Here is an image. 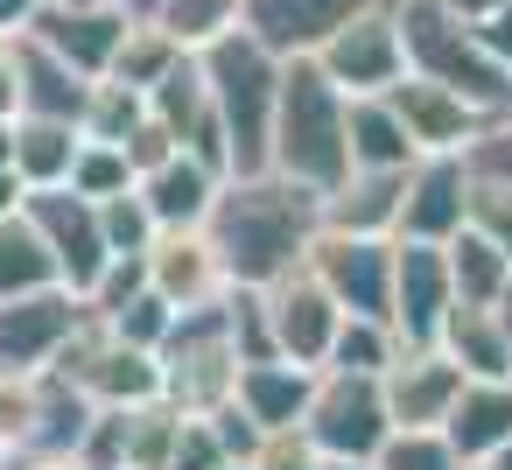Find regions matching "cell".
<instances>
[{
  "mask_svg": "<svg viewBox=\"0 0 512 470\" xmlns=\"http://www.w3.org/2000/svg\"><path fill=\"white\" fill-rule=\"evenodd\" d=\"M260 316H267V337H274V358H295V365H323L330 337H337V295L316 281V267H288L260 288Z\"/></svg>",
  "mask_w": 512,
  "mask_h": 470,
  "instance_id": "7c38bea8",
  "label": "cell"
},
{
  "mask_svg": "<svg viewBox=\"0 0 512 470\" xmlns=\"http://www.w3.org/2000/svg\"><path fill=\"white\" fill-rule=\"evenodd\" d=\"M218 463H232V449L218 442V428H211V414H183V428H176V456H169V470H218Z\"/></svg>",
  "mask_w": 512,
  "mask_h": 470,
  "instance_id": "60d3db41",
  "label": "cell"
},
{
  "mask_svg": "<svg viewBox=\"0 0 512 470\" xmlns=\"http://www.w3.org/2000/svg\"><path fill=\"white\" fill-rule=\"evenodd\" d=\"M358 8H379V0H246V36H260L274 57H309Z\"/></svg>",
  "mask_w": 512,
  "mask_h": 470,
  "instance_id": "ffe728a7",
  "label": "cell"
},
{
  "mask_svg": "<svg viewBox=\"0 0 512 470\" xmlns=\"http://www.w3.org/2000/svg\"><path fill=\"white\" fill-rule=\"evenodd\" d=\"M57 281V260L50 246L36 239V225L15 211V218H0V302L8 295H29V288H50Z\"/></svg>",
  "mask_w": 512,
  "mask_h": 470,
  "instance_id": "4dcf8cb0",
  "label": "cell"
},
{
  "mask_svg": "<svg viewBox=\"0 0 512 470\" xmlns=\"http://www.w3.org/2000/svg\"><path fill=\"white\" fill-rule=\"evenodd\" d=\"M57 372H64L92 407H134V400H155V393H162V358L141 351V344H127V337H113L92 309H85L78 330L64 337Z\"/></svg>",
  "mask_w": 512,
  "mask_h": 470,
  "instance_id": "8992f818",
  "label": "cell"
},
{
  "mask_svg": "<svg viewBox=\"0 0 512 470\" xmlns=\"http://www.w3.org/2000/svg\"><path fill=\"white\" fill-rule=\"evenodd\" d=\"M442 253H449V288H456V302H505L512 260H505L491 239H477V232L463 225L456 239H442Z\"/></svg>",
  "mask_w": 512,
  "mask_h": 470,
  "instance_id": "f546056e",
  "label": "cell"
},
{
  "mask_svg": "<svg viewBox=\"0 0 512 470\" xmlns=\"http://www.w3.org/2000/svg\"><path fill=\"white\" fill-rule=\"evenodd\" d=\"M36 8H43V0H0V43H15V36L29 29Z\"/></svg>",
  "mask_w": 512,
  "mask_h": 470,
  "instance_id": "7dc6e473",
  "label": "cell"
},
{
  "mask_svg": "<svg viewBox=\"0 0 512 470\" xmlns=\"http://www.w3.org/2000/svg\"><path fill=\"white\" fill-rule=\"evenodd\" d=\"M22 113V99H15V50L0 43V120H15Z\"/></svg>",
  "mask_w": 512,
  "mask_h": 470,
  "instance_id": "c3c4849f",
  "label": "cell"
},
{
  "mask_svg": "<svg viewBox=\"0 0 512 470\" xmlns=\"http://www.w3.org/2000/svg\"><path fill=\"white\" fill-rule=\"evenodd\" d=\"M400 190H407V169H344V183L316 197V218H323L330 232L393 239V225H400Z\"/></svg>",
  "mask_w": 512,
  "mask_h": 470,
  "instance_id": "7402d4cb",
  "label": "cell"
},
{
  "mask_svg": "<svg viewBox=\"0 0 512 470\" xmlns=\"http://www.w3.org/2000/svg\"><path fill=\"white\" fill-rule=\"evenodd\" d=\"M463 225L477 239H491L505 260H512V183L505 176H477L470 169V197H463Z\"/></svg>",
  "mask_w": 512,
  "mask_h": 470,
  "instance_id": "d590c367",
  "label": "cell"
},
{
  "mask_svg": "<svg viewBox=\"0 0 512 470\" xmlns=\"http://www.w3.org/2000/svg\"><path fill=\"white\" fill-rule=\"evenodd\" d=\"M477 36H484V50H491V57L512 71V0H498V8L477 22Z\"/></svg>",
  "mask_w": 512,
  "mask_h": 470,
  "instance_id": "f6af8a7d",
  "label": "cell"
},
{
  "mask_svg": "<svg viewBox=\"0 0 512 470\" xmlns=\"http://www.w3.org/2000/svg\"><path fill=\"white\" fill-rule=\"evenodd\" d=\"M113 337H127V344H141V351H162V337H169V323H176V309L155 295V288H141V295H127L113 316H99Z\"/></svg>",
  "mask_w": 512,
  "mask_h": 470,
  "instance_id": "ab89813d",
  "label": "cell"
},
{
  "mask_svg": "<svg viewBox=\"0 0 512 470\" xmlns=\"http://www.w3.org/2000/svg\"><path fill=\"white\" fill-rule=\"evenodd\" d=\"M323 78L344 92V99H365V92H386L407 78V50H400V15H393V0H379V8H358L344 29H330L316 50Z\"/></svg>",
  "mask_w": 512,
  "mask_h": 470,
  "instance_id": "ba28073f",
  "label": "cell"
},
{
  "mask_svg": "<svg viewBox=\"0 0 512 470\" xmlns=\"http://www.w3.org/2000/svg\"><path fill=\"white\" fill-rule=\"evenodd\" d=\"M78 316H85V295L64 288V281L8 295V302H0V379H22V372L57 365V351L78 330Z\"/></svg>",
  "mask_w": 512,
  "mask_h": 470,
  "instance_id": "8fae6325",
  "label": "cell"
},
{
  "mask_svg": "<svg viewBox=\"0 0 512 470\" xmlns=\"http://www.w3.org/2000/svg\"><path fill=\"white\" fill-rule=\"evenodd\" d=\"M148 113L176 134V148L190 141V127L211 113V85H204V57H197V50H183V57L148 85Z\"/></svg>",
  "mask_w": 512,
  "mask_h": 470,
  "instance_id": "f1b7e54d",
  "label": "cell"
},
{
  "mask_svg": "<svg viewBox=\"0 0 512 470\" xmlns=\"http://www.w3.org/2000/svg\"><path fill=\"white\" fill-rule=\"evenodd\" d=\"M197 57H204V85H211V113H218L225 148H232V176H260L267 169V134H274L281 57L260 36H246V22Z\"/></svg>",
  "mask_w": 512,
  "mask_h": 470,
  "instance_id": "277c9868",
  "label": "cell"
},
{
  "mask_svg": "<svg viewBox=\"0 0 512 470\" xmlns=\"http://www.w3.org/2000/svg\"><path fill=\"white\" fill-rule=\"evenodd\" d=\"M386 99H393V113H400V127H407V141H414V155H463L470 141H477V127H484V113L470 106V99H456V92H442V85H428V78H400V85H386Z\"/></svg>",
  "mask_w": 512,
  "mask_h": 470,
  "instance_id": "ac0fdd59",
  "label": "cell"
},
{
  "mask_svg": "<svg viewBox=\"0 0 512 470\" xmlns=\"http://www.w3.org/2000/svg\"><path fill=\"white\" fill-rule=\"evenodd\" d=\"M400 15V50H407V71L470 99L484 120L512 106V71L484 50L477 22H463L456 8H442V0H393Z\"/></svg>",
  "mask_w": 512,
  "mask_h": 470,
  "instance_id": "3957f363",
  "label": "cell"
},
{
  "mask_svg": "<svg viewBox=\"0 0 512 470\" xmlns=\"http://www.w3.org/2000/svg\"><path fill=\"white\" fill-rule=\"evenodd\" d=\"M463 162H470L477 176H505V183H512V106L477 127V141L463 148Z\"/></svg>",
  "mask_w": 512,
  "mask_h": 470,
  "instance_id": "b9f144b4",
  "label": "cell"
},
{
  "mask_svg": "<svg viewBox=\"0 0 512 470\" xmlns=\"http://www.w3.org/2000/svg\"><path fill=\"white\" fill-rule=\"evenodd\" d=\"M120 155H127V169H134V176H148L155 162H169V155H176V134H169V127L148 113V120H141L127 141H120Z\"/></svg>",
  "mask_w": 512,
  "mask_h": 470,
  "instance_id": "ee69618b",
  "label": "cell"
},
{
  "mask_svg": "<svg viewBox=\"0 0 512 470\" xmlns=\"http://www.w3.org/2000/svg\"><path fill=\"white\" fill-rule=\"evenodd\" d=\"M0 470H92V463H85L78 449H64V456H8Z\"/></svg>",
  "mask_w": 512,
  "mask_h": 470,
  "instance_id": "bcb514c9",
  "label": "cell"
},
{
  "mask_svg": "<svg viewBox=\"0 0 512 470\" xmlns=\"http://www.w3.org/2000/svg\"><path fill=\"white\" fill-rule=\"evenodd\" d=\"M463 197H470V162L463 155H414L393 239H435V246L456 239L463 232Z\"/></svg>",
  "mask_w": 512,
  "mask_h": 470,
  "instance_id": "2e32d148",
  "label": "cell"
},
{
  "mask_svg": "<svg viewBox=\"0 0 512 470\" xmlns=\"http://www.w3.org/2000/svg\"><path fill=\"white\" fill-rule=\"evenodd\" d=\"M344 113L351 99L323 78L316 57H281V92H274V134H267V169L302 183V190H337L351 169V141H344Z\"/></svg>",
  "mask_w": 512,
  "mask_h": 470,
  "instance_id": "7a4b0ae2",
  "label": "cell"
},
{
  "mask_svg": "<svg viewBox=\"0 0 512 470\" xmlns=\"http://www.w3.org/2000/svg\"><path fill=\"white\" fill-rule=\"evenodd\" d=\"M449 253L435 239H393V337L400 344H435L449 316Z\"/></svg>",
  "mask_w": 512,
  "mask_h": 470,
  "instance_id": "5bb4252c",
  "label": "cell"
},
{
  "mask_svg": "<svg viewBox=\"0 0 512 470\" xmlns=\"http://www.w3.org/2000/svg\"><path fill=\"white\" fill-rule=\"evenodd\" d=\"M148 288H155L169 309H204V302H225V295H232V281H225L218 246L204 239V225L155 232V246H148Z\"/></svg>",
  "mask_w": 512,
  "mask_h": 470,
  "instance_id": "e0dca14e",
  "label": "cell"
},
{
  "mask_svg": "<svg viewBox=\"0 0 512 470\" xmlns=\"http://www.w3.org/2000/svg\"><path fill=\"white\" fill-rule=\"evenodd\" d=\"M442 8H456V15H463V22H484V15H491V8H498V0H442Z\"/></svg>",
  "mask_w": 512,
  "mask_h": 470,
  "instance_id": "f907efd6",
  "label": "cell"
},
{
  "mask_svg": "<svg viewBox=\"0 0 512 470\" xmlns=\"http://www.w3.org/2000/svg\"><path fill=\"white\" fill-rule=\"evenodd\" d=\"M71 190L78 197H120V190H134V169H127V155L113 148V141H78V162H71Z\"/></svg>",
  "mask_w": 512,
  "mask_h": 470,
  "instance_id": "74e56055",
  "label": "cell"
},
{
  "mask_svg": "<svg viewBox=\"0 0 512 470\" xmlns=\"http://www.w3.org/2000/svg\"><path fill=\"white\" fill-rule=\"evenodd\" d=\"M113 8H120L127 22H155V8H162V0H113Z\"/></svg>",
  "mask_w": 512,
  "mask_h": 470,
  "instance_id": "816d5d0a",
  "label": "cell"
},
{
  "mask_svg": "<svg viewBox=\"0 0 512 470\" xmlns=\"http://www.w3.org/2000/svg\"><path fill=\"white\" fill-rule=\"evenodd\" d=\"M302 260L316 267V281L337 295L344 316H386L393 323V239L316 225V239H309Z\"/></svg>",
  "mask_w": 512,
  "mask_h": 470,
  "instance_id": "9c48e42d",
  "label": "cell"
},
{
  "mask_svg": "<svg viewBox=\"0 0 512 470\" xmlns=\"http://www.w3.org/2000/svg\"><path fill=\"white\" fill-rule=\"evenodd\" d=\"M218 169H204L190 148H176L169 162H155L148 176H134V190H141V204H148V218L162 225V232H183V225H204L211 218V204H218Z\"/></svg>",
  "mask_w": 512,
  "mask_h": 470,
  "instance_id": "44dd1931",
  "label": "cell"
},
{
  "mask_svg": "<svg viewBox=\"0 0 512 470\" xmlns=\"http://www.w3.org/2000/svg\"><path fill=\"white\" fill-rule=\"evenodd\" d=\"M15 211H22V176L0 169V218H15Z\"/></svg>",
  "mask_w": 512,
  "mask_h": 470,
  "instance_id": "681fc988",
  "label": "cell"
},
{
  "mask_svg": "<svg viewBox=\"0 0 512 470\" xmlns=\"http://www.w3.org/2000/svg\"><path fill=\"white\" fill-rule=\"evenodd\" d=\"M78 120H50V113H15V176L22 190H50V183H71V162H78Z\"/></svg>",
  "mask_w": 512,
  "mask_h": 470,
  "instance_id": "484cf974",
  "label": "cell"
},
{
  "mask_svg": "<svg viewBox=\"0 0 512 470\" xmlns=\"http://www.w3.org/2000/svg\"><path fill=\"white\" fill-rule=\"evenodd\" d=\"M316 470H379V463H372V456H323Z\"/></svg>",
  "mask_w": 512,
  "mask_h": 470,
  "instance_id": "f5cc1de1",
  "label": "cell"
},
{
  "mask_svg": "<svg viewBox=\"0 0 512 470\" xmlns=\"http://www.w3.org/2000/svg\"><path fill=\"white\" fill-rule=\"evenodd\" d=\"M239 22H246V0H162L155 8V29H169L183 50H211Z\"/></svg>",
  "mask_w": 512,
  "mask_h": 470,
  "instance_id": "836d02e7",
  "label": "cell"
},
{
  "mask_svg": "<svg viewBox=\"0 0 512 470\" xmlns=\"http://www.w3.org/2000/svg\"><path fill=\"white\" fill-rule=\"evenodd\" d=\"M393 358H400V337L386 316H337V337L323 351V365L337 372H386Z\"/></svg>",
  "mask_w": 512,
  "mask_h": 470,
  "instance_id": "d6a6232c",
  "label": "cell"
},
{
  "mask_svg": "<svg viewBox=\"0 0 512 470\" xmlns=\"http://www.w3.org/2000/svg\"><path fill=\"white\" fill-rule=\"evenodd\" d=\"M435 351L463 365V379H512V323L505 302H449Z\"/></svg>",
  "mask_w": 512,
  "mask_h": 470,
  "instance_id": "d6986e66",
  "label": "cell"
},
{
  "mask_svg": "<svg viewBox=\"0 0 512 470\" xmlns=\"http://www.w3.org/2000/svg\"><path fill=\"white\" fill-rule=\"evenodd\" d=\"M29 36L43 50H57L78 78H106V64H113V50L127 36V15L113 0H43L29 15Z\"/></svg>",
  "mask_w": 512,
  "mask_h": 470,
  "instance_id": "4fadbf2b",
  "label": "cell"
},
{
  "mask_svg": "<svg viewBox=\"0 0 512 470\" xmlns=\"http://www.w3.org/2000/svg\"><path fill=\"white\" fill-rule=\"evenodd\" d=\"M22 218L36 225V239L50 246L57 260V281L64 288H92L99 267H106V232H99V204L78 197L71 183H50V190H22Z\"/></svg>",
  "mask_w": 512,
  "mask_h": 470,
  "instance_id": "30bf717a",
  "label": "cell"
},
{
  "mask_svg": "<svg viewBox=\"0 0 512 470\" xmlns=\"http://www.w3.org/2000/svg\"><path fill=\"white\" fill-rule=\"evenodd\" d=\"M302 435L316 442V456H372L393 435L379 372L316 365V386H309V407H302Z\"/></svg>",
  "mask_w": 512,
  "mask_h": 470,
  "instance_id": "52a82bcc",
  "label": "cell"
},
{
  "mask_svg": "<svg viewBox=\"0 0 512 470\" xmlns=\"http://www.w3.org/2000/svg\"><path fill=\"white\" fill-rule=\"evenodd\" d=\"M442 442L463 463H491L512 442V379H463V393L442 421Z\"/></svg>",
  "mask_w": 512,
  "mask_h": 470,
  "instance_id": "cb8c5ba5",
  "label": "cell"
},
{
  "mask_svg": "<svg viewBox=\"0 0 512 470\" xmlns=\"http://www.w3.org/2000/svg\"><path fill=\"white\" fill-rule=\"evenodd\" d=\"M379 470H463V456L442 442V428H393L379 449H372Z\"/></svg>",
  "mask_w": 512,
  "mask_h": 470,
  "instance_id": "8d00e7d4",
  "label": "cell"
},
{
  "mask_svg": "<svg viewBox=\"0 0 512 470\" xmlns=\"http://www.w3.org/2000/svg\"><path fill=\"white\" fill-rule=\"evenodd\" d=\"M162 393L183 407V414H211L218 400H232V379H239V344H232V316L225 302H204V309H176L169 337H162Z\"/></svg>",
  "mask_w": 512,
  "mask_h": 470,
  "instance_id": "5b68a950",
  "label": "cell"
},
{
  "mask_svg": "<svg viewBox=\"0 0 512 470\" xmlns=\"http://www.w3.org/2000/svg\"><path fill=\"white\" fill-rule=\"evenodd\" d=\"M484 470H512V442H505V449H498V456H491Z\"/></svg>",
  "mask_w": 512,
  "mask_h": 470,
  "instance_id": "11a10c76",
  "label": "cell"
},
{
  "mask_svg": "<svg viewBox=\"0 0 512 470\" xmlns=\"http://www.w3.org/2000/svg\"><path fill=\"white\" fill-rule=\"evenodd\" d=\"M379 393L393 428H442L463 393V365H449L435 344H400V358L379 372Z\"/></svg>",
  "mask_w": 512,
  "mask_h": 470,
  "instance_id": "9a60e30c",
  "label": "cell"
},
{
  "mask_svg": "<svg viewBox=\"0 0 512 470\" xmlns=\"http://www.w3.org/2000/svg\"><path fill=\"white\" fill-rule=\"evenodd\" d=\"M253 470H316L323 456H316V442L302 435V428H274V435H260V449L246 456Z\"/></svg>",
  "mask_w": 512,
  "mask_h": 470,
  "instance_id": "7bdbcfd3",
  "label": "cell"
},
{
  "mask_svg": "<svg viewBox=\"0 0 512 470\" xmlns=\"http://www.w3.org/2000/svg\"><path fill=\"white\" fill-rule=\"evenodd\" d=\"M176 57H183V43H176L169 29H155V22H127V36H120V50H113V64H106V78L134 85V92L148 99V85H155Z\"/></svg>",
  "mask_w": 512,
  "mask_h": 470,
  "instance_id": "1f68e13d",
  "label": "cell"
},
{
  "mask_svg": "<svg viewBox=\"0 0 512 470\" xmlns=\"http://www.w3.org/2000/svg\"><path fill=\"white\" fill-rule=\"evenodd\" d=\"M344 141H351V169H407L414 162V141H407V127H400V113H393L386 92L351 99Z\"/></svg>",
  "mask_w": 512,
  "mask_h": 470,
  "instance_id": "4316f807",
  "label": "cell"
},
{
  "mask_svg": "<svg viewBox=\"0 0 512 470\" xmlns=\"http://www.w3.org/2000/svg\"><path fill=\"white\" fill-rule=\"evenodd\" d=\"M113 421H120V470H169L176 428H183V407L169 393L134 400V407H113Z\"/></svg>",
  "mask_w": 512,
  "mask_h": 470,
  "instance_id": "83f0119b",
  "label": "cell"
},
{
  "mask_svg": "<svg viewBox=\"0 0 512 470\" xmlns=\"http://www.w3.org/2000/svg\"><path fill=\"white\" fill-rule=\"evenodd\" d=\"M309 386H316V365H295V358H253V365H239L232 400H239V414H246L260 435H274V428H302Z\"/></svg>",
  "mask_w": 512,
  "mask_h": 470,
  "instance_id": "603a6c76",
  "label": "cell"
},
{
  "mask_svg": "<svg viewBox=\"0 0 512 470\" xmlns=\"http://www.w3.org/2000/svg\"><path fill=\"white\" fill-rule=\"evenodd\" d=\"M99 232H106V253H148L162 225L148 218L141 190H120V197H99Z\"/></svg>",
  "mask_w": 512,
  "mask_h": 470,
  "instance_id": "f35d334b",
  "label": "cell"
},
{
  "mask_svg": "<svg viewBox=\"0 0 512 470\" xmlns=\"http://www.w3.org/2000/svg\"><path fill=\"white\" fill-rule=\"evenodd\" d=\"M316 190L260 169V176H225L218 204L204 218V239L218 246V267L232 288H267L274 274L302 267L309 239H316Z\"/></svg>",
  "mask_w": 512,
  "mask_h": 470,
  "instance_id": "6da1fadb",
  "label": "cell"
},
{
  "mask_svg": "<svg viewBox=\"0 0 512 470\" xmlns=\"http://www.w3.org/2000/svg\"><path fill=\"white\" fill-rule=\"evenodd\" d=\"M15 50V99H22V113H50V120H78L85 113V92H92V78H78L57 50H43L29 29L8 43Z\"/></svg>",
  "mask_w": 512,
  "mask_h": 470,
  "instance_id": "d4e9b609",
  "label": "cell"
},
{
  "mask_svg": "<svg viewBox=\"0 0 512 470\" xmlns=\"http://www.w3.org/2000/svg\"><path fill=\"white\" fill-rule=\"evenodd\" d=\"M505 309H512V288H505Z\"/></svg>",
  "mask_w": 512,
  "mask_h": 470,
  "instance_id": "6f0895ef",
  "label": "cell"
},
{
  "mask_svg": "<svg viewBox=\"0 0 512 470\" xmlns=\"http://www.w3.org/2000/svg\"><path fill=\"white\" fill-rule=\"evenodd\" d=\"M141 120H148V99H141L134 85H120V78H92L85 113H78V134H85V141H113V148H120Z\"/></svg>",
  "mask_w": 512,
  "mask_h": 470,
  "instance_id": "e575fe53",
  "label": "cell"
},
{
  "mask_svg": "<svg viewBox=\"0 0 512 470\" xmlns=\"http://www.w3.org/2000/svg\"><path fill=\"white\" fill-rule=\"evenodd\" d=\"M0 169H15V120H0Z\"/></svg>",
  "mask_w": 512,
  "mask_h": 470,
  "instance_id": "db71d44e",
  "label": "cell"
},
{
  "mask_svg": "<svg viewBox=\"0 0 512 470\" xmlns=\"http://www.w3.org/2000/svg\"><path fill=\"white\" fill-rule=\"evenodd\" d=\"M463 470H484V463H463Z\"/></svg>",
  "mask_w": 512,
  "mask_h": 470,
  "instance_id": "680465c9",
  "label": "cell"
},
{
  "mask_svg": "<svg viewBox=\"0 0 512 470\" xmlns=\"http://www.w3.org/2000/svg\"><path fill=\"white\" fill-rule=\"evenodd\" d=\"M218 470H253V463H246V456H232V463H218Z\"/></svg>",
  "mask_w": 512,
  "mask_h": 470,
  "instance_id": "9f6ffc18",
  "label": "cell"
}]
</instances>
